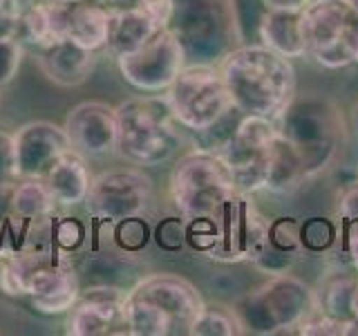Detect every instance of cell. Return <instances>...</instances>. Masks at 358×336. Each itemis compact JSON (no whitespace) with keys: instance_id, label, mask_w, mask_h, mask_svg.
I'll use <instances>...</instances> for the list:
<instances>
[{"instance_id":"obj_8","label":"cell","mask_w":358,"mask_h":336,"mask_svg":"<svg viewBox=\"0 0 358 336\" xmlns=\"http://www.w3.org/2000/svg\"><path fill=\"white\" fill-rule=\"evenodd\" d=\"M316 307V291L296 276L275 274L264 285L255 287L238 305L244 332L285 334L296 332Z\"/></svg>"},{"instance_id":"obj_30","label":"cell","mask_w":358,"mask_h":336,"mask_svg":"<svg viewBox=\"0 0 358 336\" xmlns=\"http://www.w3.org/2000/svg\"><path fill=\"white\" fill-rule=\"evenodd\" d=\"M298 334L305 336H347L354 334V321H338L313 307L309 316L298 325Z\"/></svg>"},{"instance_id":"obj_3","label":"cell","mask_w":358,"mask_h":336,"mask_svg":"<svg viewBox=\"0 0 358 336\" xmlns=\"http://www.w3.org/2000/svg\"><path fill=\"white\" fill-rule=\"evenodd\" d=\"M275 123L280 134L300 155L307 179L327 171L347 137L343 110L331 99L318 94H296Z\"/></svg>"},{"instance_id":"obj_39","label":"cell","mask_w":358,"mask_h":336,"mask_svg":"<svg viewBox=\"0 0 358 336\" xmlns=\"http://www.w3.org/2000/svg\"><path fill=\"white\" fill-rule=\"evenodd\" d=\"M266 9H282V11H302L309 0H262Z\"/></svg>"},{"instance_id":"obj_14","label":"cell","mask_w":358,"mask_h":336,"mask_svg":"<svg viewBox=\"0 0 358 336\" xmlns=\"http://www.w3.org/2000/svg\"><path fill=\"white\" fill-rule=\"evenodd\" d=\"M128 289L117 285H90L81 289L67 316V334L72 336H108L128 334L126 302Z\"/></svg>"},{"instance_id":"obj_42","label":"cell","mask_w":358,"mask_h":336,"mask_svg":"<svg viewBox=\"0 0 358 336\" xmlns=\"http://www.w3.org/2000/svg\"><path fill=\"white\" fill-rule=\"evenodd\" d=\"M354 316L358 321V278H356V287H354Z\"/></svg>"},{"instance_id":"obj_33","label":"cell","mask_w":358,"mask_h":336,"mask_svg":"<svg viewBox=\"0 0 358 336\" xmlns=\"http://www.w3.org/2000/svg\"><path fill=\"white\" fill-rule=\"evenodd\" d=\"M16 155H14V134L0 128V184L16 182Z\"/></svg>"},{"instance_id":"obj_28","label":"cell","mask_w":358,"mask_h":336,"mask_svg":"<svg viewBox=\"0 0 358 336\" xmlns=\"http://www.w3.org/2000/svg\"><path fill=\"white\" fill-rule=\"evenodd\" d=\"M338 240V224L329 218H309L300 222V242L307 251H327Z\"/></svg>"},{"instance_id":"obj_34","label":"cell","mask_w":358,"mask_h":336,"mask_svg":"<svg viewBox=\"0 0 358 336\" xmlns=\"http://www.w3.org/2000/svg\"><path fill=\"white\" fill-rule=\"evenodd\" d=\"M184 240H186V224L179 218H168L157 229V242L164 249H179Z\"/></svg>"},{"instance_id":"obj_24","label":"cell","mask_w":358,"mask_h":336,"mask_svg":"<svg viewBox=\"0 0 358 336\" xmlns=\"http://www.w3.org/2000/svg\"><path fill=\"white\" fill-rule=\"evenodd\" d=\"M56 200L45 186L41 177H25L18 179L11 190L9 200V222L27 224L34 220H43L48 216H54L56 211Z\"/></svg>"},{"instance_id":"obj_44","label":"cell","mask_w":358,"mask_h":336,"mask_svg":"<svg viewBox=\"0 0 358 336\" xmlns=\"http://www.w3.org/2000/svg\"><path fill=\"white\" fill-rule=\"evenodd\" d=\"M345 3L350 5V7H352V9L356 11V14H358V0H345Z\"/></svg>"},{"instance_id":"obj_18","label":"cell","mask_w":358,"mask_h":336,"mask_svg":"<svg viewBox=\"0 0 358 336\" xmlns=\"http://www.w3.org/2000/svg\"><path fill=\"white\" fill-rule=\"evenodd\" d=\"M96 52L85 50L74 41L65 38L61 43H54L50 48H43L38 56V65L48 81L61 88H76L83 85L90 74L94 72Z\"/></svg>"},{"instance_id":"obj_10","label":"cell","mask_w":358,"mask_h":336,"mask_svg":"<svg viewBox=\"0 0 358 336\" xmlns=\"http://www.w3.org/2000/svg\"><path fill=\"white\" fill-rule=\"evenodd\" d=\"M358 14L345 0H313L302 9L307 56L329 70L354 63Z\"/></svg>"},{"instance_id":"obj_6","label":"cell","mask_w":358,"mask_h":336,"mask_svg":"<svg viewBox=\"0 0 358 336\" xmlns=\"http://www.w3.org/2000/svg\"><path fill=\"white\" fill-rule=\"evenodd\" d=\"M193 249L220 262H255L268 244V220L255 211L246 193H238L215 220L186 222Z\"/></svg>"},{"instance_id":"obj_15","label":"cell","mask_w":358,"mask_h":336,"mask_svg":"<svg viewBox=\"0 0 358 336\" xmlns=\"http://www.w3.org/2000/svg\"><path fill=\"white\" fill-rule=\"evenodd\" d=\"M81 294V280L67 258H48L29 276L27 298L43 316H59L70 312Z\"/></svg>"},{"instance_id":"obj_4","label":"cell","mask_w":358,"mask_h":336,"mask_svg":"<svg viewBox=\"0 0 358 336\" xmlns=\"http://www.w3.org/2000/svg\"><path fill=\"white\" fill-rule=\"evenodd\" d=\"M166 27L182 45L186 65H220L242 45L233 0H173Z\"/></svg>"},{"instance_id":"obj_26","label":"cell","mask_w":358,"mask_h":336,"mask_svg":"<svg viewBox=\"0 0 358 336\" xmlns=\"http://www.w3.org/2000/svg\"><path fill=\"white\" fill-rule=\"evenodd\" d=\"M354 276H331L316 294V309L338 321H356L354 316Z\"/></svg>"},{"instance_id":"obj_21","label":"cell","mask_w":358,"mask_h":336,"mask_svg":"<svg viewBox=\"0 0 358 336\" xmlns=\"http://www.w3.org/2000/svg\"><path fill=\"white\" fill-rule=\"evenodd\" d=\"M257 43L287 59L307 56L302 36V11L266 9L257 25Z\"/></svg>"},{"instance_id":"obj_37","label":"cell","mask_w":358,"mask_h":336,"mask_svg":"<svg viewBox=\"0 0 358 336\" xmlns=\"http://www.w3.org/2000/svg\"><path fill=\"white\" fill-rule=\"evenodd\" d=\"M22 31V16L11 7L0 9V36H18Z\"/></svg>"},{"instance_id":"obj_47","label":"cell","mask_w":358,"mask_h":336,"mask_svg":"<svg viewBox=\"0 0 358 336\" xmlns=\"http://www.w3.org/2000/svg\"><path fill=\"white\" fill-rule=\"evenodd\" d=\"M309 3H313V0H309Z\"/></svg>"},{"instance_id":"obj_19","label":"cell","mask_w":358,"mask_h":336,"mask_svg":"<svg viewBox=\"0 0 358 336\" xmlns=\"http://www.w3.org/2000/svg\"><path fill=\"white\" fill-rule=\"evenodd\" d=\"M166 25L148 14L143 7L115 9L110 14V34L106 50L112 59H119L123 54L137 52L150 38H155Z\"/></svg>"},{"instance_id":"obj_40","label":"cell","mask_w":358,"mask_h":336,"mask_svg":"<svg viewBox=\"0 0 358 336\" xmlns=\"http://www.w3.org/2000/svg\"><path fill=\"white\" fill-rule=\"evenodd\" d=\"M96 3L108 7L110 11H115V9H128V7H139L137 0H96Z\"/></svg>"},{"instance_id":"obj_35","label":"cell","mask_w":358,"mask_h":336,"mask_svg":"<svg viewBox=\"0 0 358 336\" xmlns=\"http://www.w3.org/2000/svg\"><path fill=\"white\" fill-rule=\"evenodd\" d=\"M341 249L347 255V260L358 272V220H341L338 224Z\"/></svg>"},{"instance_id":"obj_7","label":"cell","mask_w":358,"mask_h":336,"mask_svg":"<svg viewBox=\"0 0 358 336\" xmlns=\"http://www.w3.org/2000/svg\"><path fill=\"white\" fill-rule=\"evenodd\" d=\"M240 190L217 153L195 150L179 157L171 173V200L186 222L215 220Z\"/></svg>"},{"instance_id":"obj_43","label":"cell","mask_w":358,"mask_h":336,"mask_svg":"<svg viewBox=\"0 0 358 336\" xmlns=\"http://www.w3.org/2000/svg\"><path fill=\"white\" fill-rule=\"evenodd\" d=\"M354 63H358V34H356V41H354Z\"/></svg>"},{"instance_id":"obj_17","label":"cell","mask_w":358,"mask_h":336,"mask_svg":"<svg viewBox=\"0 0 358 336\" xmlns=\"http://www.w3.org/2000/svg\"><path fill=\"white\" fill-rule=\"evenodd\" d=\"M72 148L65 128L52 121H29L14 132L16 177H43L63 153Z\"/></svg>"},{"instance_id":"obj_46","label":"cell","mask_w":358,"mask_h":336,"mask_svg":"<svg viewBox=\"0 0 358 336\" xmlns=\"http://www.w3.org/2000/svg\"><path fill=\"white\" fill-rule=\"evenodd\" d=\"M5 7H11L9 0H0V9H5Z\"/></svg>"},{"instance_id":"obj_41","label":"cell","mask_w":358,"mask_h":336,"mask_svg":"<svg viewBox=\"0 0 358 336\" xmlns=\"http://www.w3.org/2000/svg\"><path fill=\"white\" fill-rule=\"evenodd\" d=\"M36 3H41V0H9V5H11V9L14 11H18V14L22 16L25 14L27 9H31Z\"/></svg>"},{"instance_id":"obj_25","label":"cell","mask_w":358,"mask_h":336,"mask_svg":"<svg viewBox=\"0 0 358 336\" xmlns=\"http://www.w3.org/2000/svg\"><path fill=\"white\" fill-rule=\"evenodd\" d=\"M305 179L307 175H305V166L300 162V155L278 130V139L273 146L271 166H268L264 190L275 195H291L305 184Z\"/></svg>"},{"instance_id":"obj_45","label":"cell","mask_w":358,"mask_h":336,"mask_svg":"<svg viewBox=\"0 0 358 336\" xmlns=\"http://www.w3.org/2000/svg\"><path fill=\"white\" fill-rule=\"evenodd\" d=\"M56 3H63V5H74V3H81V0H56Z\"/></svg>"},{"instance_id":"obj_32","label":"cell","mask_w":358,"mask_h":336,"mask_svg":"<svg viewBox=\"0 0 358 336\" xmlns=\"http://www.w3.org/2000/svg\"><path fill=\"white\" fill-rule=\"evenodd\" d=\"M119 235H123V238H126V240H119V244L123 246V249H128V251L141 249V246L148 242V238H150L148 227H145L141 218L121 220L119 222Z\"/></svg>"},{"instance_id":"obj_1","label":"cell","mask_w":358,"mask_h":336,"mask_svg":"<svg viewBox=\"0 0 358 336\" xmlns=\"http://www.w3.org/2000/svg\"><path fill=\"white\" fill-rule=\"evenodd\" d=\"M238 112L278 121L296 97V70L291 59L262 43L238 45L220 65Z\"/></svg>"},{"instance_id":"obj_23","label":"cell","mask_w":358,"mask_h":336,"mask_svg":"<svg viewBox=\"0 0 358 336\" xmlns=\"http://www.w3.org/2000/svg\"><path fill=\"white\" fill-rule=\"evenodd\" d=\"M110 14L112 11L96 0H81V3L70 5L67 38L92 52L106 50L110 34Z\"/></svg>"},{"instance_id":"obj_22","label":"cell","mask_w":358,"mask_h":336,"mask_svg":"<svg viewBox=\"0 0 358 336\" xmlns=\"http://www.w3.org/2000/svg\"><path fill=\"white\" fill-rule=\"evenodd\" d=\"M70 27V5L56 0H41L22 14V36H27L36 48H50L67 38Z\"/></svg>"},{"instance_id":"obj_12","label":"cell","mask_w":358,"mask_h":336,"mask_svg":"<svg viewBox=\"0 0 358 336\" xmlns=\"http://www.w3.org/2000/svg\"><path fill=\"white\" fill-rule=\"evenodd\" d=\"M152 182L137 168H115L92 179L85 209L92 218L119 224L121 220L141 218L150 206Z\"/></svg>"},{"instance_id":"obj_20","label":"cell","mask_w":358,"mask_h":336,"mask_svg":"<svg viewBox=\"0 0 358 336\" xmlns=\"http://www.w3.org/2000/svg\"><path fill=\"white\" fill-rule=\"evenodd\" d=\"M41 179L45 182V186H48L52 197L56 200V204L78 206L85 202L94 177L90 175L85 157L81 153H76L74 148H70L50 166V171Z\"/></svg>"},{"instance_id":"obj_38","label":"cell","mask_w":358,"mask_h":336,"mask_svg":"<svg viewBox=\"0 0 358 336\" xmlns=\"http://www.w3.org/2000/svg\"><path fill=\"white\" fill-rule=\"evenodd\" d=\"M137 5L143 7L148 14H152L157 20H162L164 25L168 22V16H171V5L173 0H137Z\"/></svg>"},{"instance_id":"obj_2","label":"cell","mask_w":358,"mask_h":336,"mask_svg":"<svg viewBox=\"0 0 358 336\" xmlns=\"http://www.w3.org/2000/svg\"><path fill=\"white\" fill-rule=\"evenodd\" d=\"M204 298L190 280L177 274L143 276L128 289L126 312L132 336H177L190 334L204 309Z\"/></svg>"},{"instance_id":"obj_5","label":"cell","mask_w":358,"mask_h":336,"mask_svg":"<svg viewBox=\"0 0 358 336\" xmlns=\"http://www.w3.org/2000/svg\"><path fill=\"white\" fill-rule=\"evenodd\" d=\"M117 153L134 166H159L179 150L177 119L166 94L134 97L117 108Z\"/></svg>"},{"instance_id":"obj_29","label":"cell","mask_w":358,"mask_h":336,"mask_svg":"<svg viewBox=\"0 0 358 336\" xmlns=\"http://www.w3.org/2000/svg\"><path fill=\"white\" fill-rule=\"evenodd\" d=\"M275 251L296 255L302 249L300 222L296 218H275L268 222V244Z\"/></svg>"},{"instance_id":"obj_16","label":"cell","mask_w":358,"mask_h":336,"mask_svg":"<svg viewBox=\"0 0 358 336\" xmlns=\"http://www.w3.org/2000/svg\"><path fill=\"white\" fill-rule=\"evenodd\" d=\"M72 148L83 157H103L117 150V110L103 101H85L65 117Z\"/></svg>"},{"instance_id":"obj_13","label":"cell","mask_w":358,"mask_h":336,"mask_svg":"<svg viewBox=\"0 0 358 336\" xmlns=\"http://www.w3.org/2000/svg\"><path fill=\"white\" fill-rule=\"evenodd\" d=\"M117 65L123 81L134 90L159 94L173 85L177 74L186 67V56L171 29L164 27L137 52L119 56Z\"/></svg>"},{"instance_id":"obj_31","label":"cell","mask_w":358,"mask_h":336,"mask_svg":"<svg viewBox=\"0 0 358 336\" xmlns=\"http://www.w3.org/2000/svg\"><path fill=\"white\" fill-rule=\"evenodd\" d=\"M22 43L18 36H0V88L9 85L16 78L22 63Z\"/></svg>"},{"instance_id":"obj_36","label":"cell","mask_w":358,"mask_h":336,"mask_svg":"<svg viewBox=\"0 0 358 336\" xmlns=\"http://www.w3.org/2000/svg\"><path fill=\"white\" fill-rule=\"evenodd\" d=\"M341 220H358V182L347 184L338 195Z\"/></svg>"},{"instance_id":"obj_9","label":"cell","mask_w":358,"mask_h":336,"mask_svg":"<svg viewBox=\"0 0 358 336\" xmlns=\"http://www.w3.org/2000/svg\"><path fill=\"white\" fill-rule=\"evenodd\" d=\"M173 117L190 132H204L235 110L217 65H186L166 90Z\"/></svg>"},{"instance_id":"obj_11","label":"cell","mask_w":358,"mask_h":336,"mask_svg":"<svg viewBox=\"0 0 358 336\" xmlns=\"http://www.w3.org/2000/svg\"><path fill=\"white\" fill-rule=\"evenodd\" d=\"M275 139L278 123L273 119L242 115L229 141L217 153L229 166L240 193L251 195L264 190Z\"/></svg>"},{"instance_id":"obj_27","label":"cell","mask_w":358,"mask_h":336,"mask_svg":"<svg viewBox=\"0 0 358 336\" xmlns=\"http://www.w3.org/2000/svg\"><path fill=\"white\" fill-rule=\"evenodd\" d=\"M190 334L193 336H240L244 334V325L240 321L238 309H231L227 305H204Z\"/></svg>"}]
</instances>
